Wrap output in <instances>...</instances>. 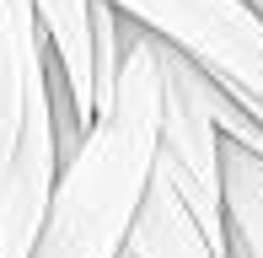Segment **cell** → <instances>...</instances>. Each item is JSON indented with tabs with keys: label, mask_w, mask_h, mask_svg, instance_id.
<instances>
[{
	"label": "cell",
	"mask_w": 263,
	"mask_h": 258,
	"mask_svg": "<svg viewBox=\"0 0 263 258\" xmlns=\"http://www.w3.org/2000/svg\"><path fill=\"white\" fill-rule=\"evenodd\" d=\"M118 65L113 102L81 151L59 167L43 231L27 258H124L129 226L140 215V199L156 167V119H161V65L156 38L118 16Z\"/></svg>",
	"instance_id": "cell-1"
},
{
	"label": "cell",
	"mask_w": 263,
	"mask_h": 258,
	"mask_svg": "<svg viewBox=\"0 0 263 258\" xmlns=\"http://www.w3.org/2000/svg\"><path fill=\"white\" fill-rule=\"evenodd\" d=\"M54 183V65L32 0H0V258L32 253Z\"/></svg>",
	"instance_id": "cell-2"
},
{
	"label": "cell",
	"mask_w": 263,
	"mask_h": 258,
	"mask_svg": "<svg viewBox=\"0 0 263 258\" xmlns=\"http://www.w3.org/2000/svg\"><path fill=\"white\" fill-rule=\"evenodd\" d=\"M161 65V119H156V178L183 199L194 226L220 258H231L226 237V205H220V129H215L210 97L215 81L177 49L156 43Z\"/></svg>",
	"instance_id": "cell-3"
},
{
	"label": "cell",
	"mask_w": 263,
	"mask_h": 258,
	"mask_svg": "<svg viewBox=\"0 0 263 258\" xmlns=\"http://www.w3.org/2000/svg\"><path fill=\"white\" fill-rule=\"evenodd\" d=\"M124 22L194 60L236 108L263 119V22L247 0H107Z\"/></svg>",
	"instance_id": "cell-4"
},
{
	"label": "cell",
	"mask_w": 263,
	"mask_h": 258,
	"mask_svg": "<svg viewBox=\"0 0 263 258\" xmlns=\"http://www.w3.org/2000/svg\"><path fill=\"white\" fill-rule=\"evenodd\" d=\"M49 65L65 86L70 119L81 135L97 124V32H91V0H32Z\"/></svg>",
	"instance_id": "cell-5"
},
{
	"label": "cell",
	"mask_w": 263,
	"mask_h": 258,
	"mask_svg": "<svg viewBox=\"0 0 263 258\" xmlns=\"http://www.w3.org/2000/svg\"><path fill=\"white\" fill-rule=\"evenodd\" d=\"M129 258H220L194 226V215L183 210V199L166 189V178H156V167H151L140 215L129 226Z\"/></svg>",
	"instance_id": "cell-6"
},
{
	"label": "cell",
	"mask_w": 263,
	"mask_h": 258,
	"mask_svg": "<svg viewBox=\"0 0 263 258\" xmlns=\"http://www.w3.org/2000/svg\"><path fill=\"white\" fill-rule=\"evenodd\" d=\"M220 205L226 237L242 258H263V161L220 140Z\"/></svg>",
	"instance_id": "cell-7"
},
{
	"label": "cell",
	"mask_w": 263,
	"mask_h": 258,
	"mask_svg": "<svg viewBox=\"0 0 263 258\" xmlns=\"http://www.w3.org/2000/svg\"><path fill=\"white\" fill-rule=\"evenodd\" d=\"M247 6H253V11H258V22H263V0H247Z\"/></svg>",
	"instance_id": "cell-8"
},
{
	"label": "cell",
	"mask_w": 263,
	"mask_h": 258,
	"mask_svg": "<svg viewBox=\"0 0 263 258\" xmlns=\"http://www.w3.org/2000/svg\"><path fill=\"white\" fill-rule=\"evenodd\" d=\"M231 258H242V253H236V248H231Z\"/></svg>",
	"instance_id": "cell-9"
},
{
	"label": "cell",
	"mask_w": 263,
	"mask_h": 258,
	"mask_svg": "<svg viewBox=\"0 0 263 258\" xmlns=\"http://www.w3.org/2000/svg\"><path fill=\"white\" fill-rule=\"evenodd\" d=\"M124 258H129V248H124Z\"/></svg>",
	"instance_id": "cell-10"
}]
</instances>
